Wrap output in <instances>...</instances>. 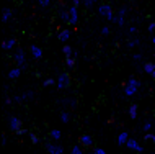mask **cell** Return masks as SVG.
Instances as JSON below:
<instances>
[{
	"label": "cell",
	"instance_id": "obj_1",
	"mask_svg": "<svg viewBox=\"0 0 155 154\" xmlns=\"http://www.w3.org/2000/svg\"><path fill=\"white\" fill-rule=\"evenodd\" d=\"M69 85H70V76L69 74H65V72L59 74V77H57V87H59L61 90H64Z\"/></svg>",
	"mask_w": 155,
	"mask_h": 154
},
{
	"label": "cell",
	"instance_id": "obj_2",
	"mask_svg": "<svg viewBox=\"0 0 155 154\" xmlns=\"http://www.w3.org/2000/svg\"><path fill=\"white\" fill-rule=\"evenodd\" d=\"M98 13L101 16H104L106 20H110V22H113V18H114V15H113V10H111L110 5H100Z\"/></svg>",
	"mask_w": 155,
	"mask_h": 154
},
{
	"label": "cell",
	"instance_id": "obj_3",
	"mask_svg": "<svg viewBox=\"0 0 155 154\" xmlns=\"http://www.w3.org/2000/svg\"><path fill=\"white\" fill-rule=\"evenodd\" d=\"M126 7H121L119 8V12L114 15V18H113V23H116V25H119V26H124V16H126Z\"/></svg>",
	"mask_w": 155,
	"mask_h": 154
},
{
	"label": "cell",
	"instance_id": "obj_4",
	"mask_svg": "<svg viewBox=\"0 0 155 154\" xmlns=\"http://www.w3.org/2000/svg\"><path fill=\"white\" fill-rule=\"evenodd\" d=\"M46 149L49 154H64V148L56 143H46Z\"/></svg>",
	"mask_w": 155,
	"mask_h": 154
},
{
	"label": "cell",
	"instance_id": "obj_5",
	"mask_svg": "<svg viewBox=\"0 0 155 154\" xmlns=\"http://www.w3.org/2000/svg\"><path fill=\"white\" fill-rule=\"evenodd\" d=\"M126 148L131 149V151H137V152H142V151H144V148H142L140 144H139V141L134 139V138H129V139H127V143H126Z\"/></svg>",
	"mask_w": 155,
	"mask_h": 154
},
{
	"label": "cell",
	"instance_id": "obj_6",
	"mask_svg": "<svg viewBox=\"0 0 155 154\" xmlns=\"http://www.w3.org/2000/svg\"><path fill=\"white\" fill-rule=\"evenodd\" d=\"M8 126L12 131H18L21 128V120L18 116H8Z\"/></svg>",
	"mask_w": 155,
	"mask_h": 154
},
{
	"label": "cell",
	"instance_id": "obj_7",
	"mask_svg": "<svg viewBox=\"0 0 155 154\" xmlns=\"http://www.w3.org/2000/svg\"><path fill=\"white\" fill-rule=\"evenodd\" d=\"M15 61H16V64H18V66L26 64V59H25V51H23L21 48L16 49V53H15Z\"/></svg>",
	"mask_w": 155,
	"mask_h": 154
},
{
	"label": "cell",
	"instance_id": "obj_8",
	"mask_svg": "<svg viewBox=\"0 0 155 154\" xmlns=\"http://www.w3.org/2000/svg\"><path fill=\"white\" fill-rule=\"evenodd\" d=\"M69 12H70V22H69V23L75 26V25L78 23V12H77V7L72 5V7L69 8Z\"/></svg>",
	"mask_w": 155,
	"mask_h": 154
},
{
	"label": "cell",
	"instance_id": "obj_9",
	"mask_svg": "<svg viewBox=\"0 0 155 154\" xmlns=\"http://www.w3.org/2000/svg\"><path fill=\"white\" fill-rule=\"evenodd\" d=\"M137 90H139V87H136V85H131V84H126V85H124V94H126V97H132V95H136Z\"/></svg>",
	"mask_w": 155,
	"mask_h": 154
},
{
	"label": "cell",
	"instance_id": "obj_10",
	"mask_svg": "<svg viewBox=\"0 0 155 154\" xmlns=\"http://www.w3.org/2000/svg\"><path fill=\"white\" fill-rule=\"evenodd\" d=\"M15 44H16V39H15V38L5 39V41L2 43V49H3V51H8V49H12V48L15 46Z\"/></svg>",
	"mask_w": 155,
	"mask_h": 154
},
{
	"label": "cell",
	"instance_id": "obj_11",
	"mask_svg": "<svg viewBox=\"0 0 155 154\" xmlns=\"http://www.w3.org/2000/svg\"><path fill=\"white\" fill-rule=\"evenodd\" d=\"M69 38H70V30H62V31H59V35H57V39L59 41H62V43H65V41H69Z\"/></svg>",
	"mask_w": 155,
	"mask_h": 154
},
{
	"label": "cell",
	"instance_id": "obj_12",
	"mask_svg": "<svg viewBox=\"0 0 155 154\" xmlns=\"http://www.w3.org/2000/svg\"><path fill=\"white\" fill-rule=\"evenodd\" d=\"M10 18H12V10L8 7H3L2 8V23H7Z\"/></svg>",
	"mask_w": 155,
	"mask_h": 154
},
{
	"label": "cell",
	"instance_id": "obj_13",
	"mask_svg": "<svg viewBox=\"0 0 155 154\" xmlns=\"http://www.w3.org/2000/svg\"><path fill=\"white\" fill-rule=\"evenodd\" d=\"M31 54H33L35 59H41V57H43V49H41L39 46H35V44H33L31 46Z\"/></svg>",
	"mask_w": 155,
	"mask_h": 154
},
{
	"label": "cell",
	"instance_id": "obj_14",
	"mask_svg": "<svg viewBox=\"0 0 155 154\" xmlns=\"http://www.w3.org/2000/svg\"><path fill=\"white\" fill-rule=\"evenodd\" d=\"M21 76V67H13L8 70V79H18Z\"/></svg>",
	"mask_w": 155,
	"mask_h": 154
},
{
	"label": "cell",
	"instance_id": "obj_15",
	"mask_svg": "<svg viewBox=\"0 0 155 154\" xmlns=\"http://www.w3.org/2000/svg\"><path fill=\"white\" fill-rule=\"evenodd\" d=\"M127 139H129V133H119L118 135V144L119 146H126V143H127Z\"/></svg>",
	"mask_w": 155,
	"mask_h": 154
},
{
	"label": "cell",
	"instance_id": "obj_16",
	"mask_svg": "<svg viewBox=\"0 0 155 154\" xmlns=\"http://www.w3.org/2000/svg\"><path fill=\"white\" fill-rule=\"evenodd\" d=\"M80 144L82 146H91V144H93V139H91V136H88V135H83V136H80Z\"/></svg>",
	"mask_w": 155,
	"mask_h": 154
},
{
	"label": "cell",
	"instance_id": "obj_17",
	"mask_svg": "<svg viewBox=\"0 0 155 154\" xmlns=\"http://www.w3.org/2000/svg\"><path fill=\"white\" fill-rule=\"evenodd\" d=\"M61 20H62V22H65V23H69L70 22V12L65 10V8H62V10H61Z\"/></svg>",
	"mask_w": 155,
	"mask_h": 154
},
{
	"label": "cell",
	"instance_id": "obj_18",
	"mask_svg": "<svg viewBox=\"0 0 155 154\" xmlns=\"http://www.w3.org/2000/svg\"><path fill=\"white\" fill-rule=\"evenodd\" d=\"M153 70H155V64H153V62H145V64H144V72L145 74H152Z\"/></svg>",
	"mask_w": 155,
	"mask_h": 154
},
{
	"label": "cell",
	"instance_id": "obj_19",
	"mask_svg": "<svg viewBox=\"0 0 155 154\" xmlns=\"http://www.w3.org/2000/svg\"><path fill=\"white\" fill-rule=\"evenodd\" d=\"M62 53H64V56H65V57H72V54H74V49H72V46H69V44H65V46L62 48Z\"/></svg>",
	"mask_w": 155,
	"mask_h": 154
},
{
	"label": "cell",
	"instance_id": "obj_20",
	"mask_svg": "<svg viewBox=\"0 0 155 154\" xmlns=\"http://www.w3.org/2000/svg\"><path fill=\"white\" fill-rule=\"evenodd\" d=\"M137 108H139V107H137L136 103H132V105L129 107V116H131L132 120H134V118H137Z\"/></svg>",
	"mask_w": 155,
	"mask_h": 154
},
{
	"label": "cell",
	"instance_id": "obj_21",
	"mask_svg": "<svg viewBox=\"0 0 155 154\" xmlns=\"http://www.w3.org/2000/svg\"><path fill=\"white\" fill-rule=\"evenodd\" d=\"M62 105H70V107H77V100L75 98H64V100H61Z\"/></svg>",
	"mask_w": 155,
	"mask_h": 154
},
{
	"label": "cell",
	"instance_id": "obj_22",
	"mask_svg": "<svg viewBox=\"0 0 155 154\" xmlns=\"http://www.w3.org/2000/svg\"><path fill=\"white\" fill-rule=\"evenodd\" d=\"M23 100H31V98H35V90H26L23 95H21Z\"/></svg>",
	"mask_w": 155,
	"mask_h": 154
},
{
	"label": "cell",
	"instance_id": "obj_23",
	"mask_svg": "<svg viewBox=\"0 0 155 154\" xmlns=\"http://www.w3.org/2000/svg\"><path fill=\"white\" fill-rule=\"evenodd\" d=\"M61 121L62 123H69L70 121V113L69 111H62L61 113Z\"/></svg>",
	"mask_w": 155,
	"mask_h": 154
},
{
	"label": "cell",
	"instance_id": "obj_24",
	"mask_svg": "<svg viewBox=\"0 0 155 154\" xmlns=\"http://www.w3.org/2000/svg\"><path fill=\"white\" fill-rule=\"evenodd\" d=\"M49 135H51V138H52L54 141H59V139H61V131H59V130H52Z\"/></svg>",
	"mask_w": 155,
	"mask_h": 154
},
{
	"label": "cell",
	"instance_id": "obj_25",
	"mask_svg": "<svg viewBox=\"0 0 155 154\" xmlns=\"http://www.w3.org/2000/svg\"><path fill=\"white\" fill-rule=\"evenodd\" d=\"M127 84H131V85H136V87H139V89H140V80H137L136 77H129Z\"/></svg>",
	"mask_w": 155,
	"mask_h": 154
},
{
	"label": "cell",
	"instance_id": "obj_26",
	"mask_svg": "<svg viewBox=\"0 0 155 154\" xmlns=\"http://www.w3.org/2000/svg\"><path fill=\"white\" fill-rule=\"evenodd\" d=\"M54 84H57V80H54V79H51V77H48L46 80H43L44 87H49V85H54Z\"/></svg>",
	"mask_w": 155,
	"mask_h": 154
},
{
	"label": "cell",
	"instance_id": "obj_27",
	"mask_svg": "<svg viewBox=\"0 0 155 154\" xmlns=\"http://www.w3.org/2000/svg\"><path fill=\"white\" fill-rule=\"evenodd\" d=\"M142 130H144L145 133H147V131H150V130H152V120H147V121H145V123H144V126H142Z\"/></svg>",
	"mask_w": 155,
	"mask_h": 154
},
{
	"label": "cell",
	"instance_id": "obj_28",
	"mask_svg": "<svg viewBox=\"0 0 155 154\" xmlns=\"http://www.w3.org/2000/svg\"><path fill=\"white\" fill-rule=\"evenodd\" d=\"M65 62H67V67L72 69L74 66H75V57H74V56H72V57H65Z\"/></svg>",
	"mask_w": 155,
	"mask_h": 154
},
{
	"label": "cell",
	"instance_id": "obj_29",
	"mask_svg": "<svg viewBox=\"0 0 155 154\" xmlns=\"http://www.w3.org/2000/svg\"><path fill=\"white\" fill-rule=\"evenodd\" d=\"M137 44H139V38H132V39H129L127 48H134V46H137Z\"/></svg>",
	"mask_w": 155,
	"mask_h": 154
},
{
	"label": "cell",
	"instance_id": "obj_30",
	"mask_svg": "<svg viewBox=\"0 0 155 154\" xmlns=\"http://www.w3.org/2000/svg\"><path fill=\"white\" fill-rule=\"evenodd\" d=\"M28 135H30V139H31L33 144H38V143H39V138H38L35 133H28Z\"/></svg>",
	"mask_w": 155,
	"mask_h": 154
},
{
	"label": "cell",
	"instance_id": "obj_31",
	"mask_svg": "<svg viewBox=\"0 0 155 154\" xmlns=\"http://www.w3.org/2000/svg\"><path fill=\"white\" fill-rule=\"evenodd\" d=\"M144 139H145V141H153V143H155V135H152V133H145V135H144Z\"/></svg>",
	"mask_w": 155,
	"mask_h": 154
},
{
	"label": "cell",
	"instance_id": "obj_32",
	"mask_svg": "<svg viewBox=\"0 0 155 154\" xmlns=\"http://www.w3.org/2000/svg\"><path fill=\"white\" fill-rule=\"evenodd\" d=\"M38 3H39V7L46 8V7H49V3H51V0H38Z\"/></svg>",
	"mask_w": 155,
	"mask_h": 154
},
{
	"label": "cell",
	"instance_id": "obj_33",
	"mask_svg": "<svg viewBox=\"0 0 155 154\" xmlns=\"http://www.w3.org/2000/svg\"><path fill=\"white\" fill-rule=\"evenodd\" d=\"M70 154H83V151H82L80 146H74V148H72V152H70Z\"/></svg>",
	"mask_w": 155,
	"mask_h": 154
},
{
	"label": "cell",
	"instance_id": "obj_34",
	"mask_svg": "<svg viewBox=\"0 0 155 154\" xmlns=\"http://www.w3.org/2000/svg\"><path fill=\"white\" fill-rule=\"evenodd\" d=\"M83 3H85L87 8H91V7L95 5V0H83Z\"/></svg>",
	"mask_w": 155,
	"mask_h": 154
},
{
	"label": "cell",
	"instance_id": "obj_35",
	"mask_svg": "<svg viewBox=\"0 0 155 154\" xmlns=\"http://www.w3.org/2000/svg\"><path fill=\"white\" fill-rule=\"evenodd\" d=\"M26 133H28V130H25V128H20L18 131H15V135H16V136H23V135H26Z\"/></svg>",
	"mask_w": 155,
	"mask_h": 154
},
{
	"label": "cell",
	"instance_id": "obj_36",
	"mask_svg": "<svg viewBox=\"0 0 155 154\" xmlns=\"http://www.w3.org/2000/svg\"><path fill=\"white\" fill-rule=\"evenodd\" d=\"M93 154H106V151H104L103 148H95L93 149Z\"/></svg>",
	"mask_w": 155,
	"mask_h": 154
},
{
	"label": "cell",
	"instance_id": "obj_37",
	"mask_svg": "<svg viewBox=\"0 0 155 154\" xmlns=\"http://www.w3.org/2000/svg\"><path fill=\"white\" fill-rule=\"evenodd\" d=\"M101 35H103V36H108V35H110V28H108V26H103V28H101Z\"/></svg>",
	"mask_w": 155,
	"mask_h": 154
},
{
	"label": "cell",
	"instance_id": "obj_38",
	"mask_svg": "<svg viewBox=\"0 0 155 154\" xmlns=\"http://www.w3.org/2000/svg\"><path fill=\"white\" fill-rule=\"evenodd\" d=\"M13 100H15L16 103H21V102H23V98H21V95H16V97H13Z\"/></svg>",
	"mask_w": 155,
	"mask_h": 154
},
{
	"label": "cell",
	"instance_id": "obj_39",
	"mask_svg": "<svg viewBox=\"0 0 155 154\" xmlns=\"http://www.w3.org/2000/svg\"><path fill=\"white\" fill-rule=\"evenodd\" d=\"M0 141H2V146H7V136H5V135H2Z\"/></svg>",
	"mask_w": 155,
	"mask_h": 154
},
{
	"label": "cell",
	"instance_id": "obj_40",
	"mask_svg": "<svg viewBox=\"0 0 155 154\" xmlns=\"http://www.w3.org/2000/svg\"><path fill=\"white\" fill-rule=\"evenodd\" d=\"M12 102H13V100H12V98H10V97H8V95H5V105L8 107V105H10V103H12Z\"/></svg>",
	"mask_w": 155,
	"mask_h": 154
},
{
	"label": "cell",
	"instance_id": "obj_41",
	"mask_svg": "<svg viewBox=\"0 0 155 154\" xmlns=\"http://www.w3.org/2000/svg\"><path fill=\"white\" fill-rule=\"evenodd\" d=\"M147 30H149L150 33H152V31H155V23H153V22H152V23L149 25V28H147Z\"/></svg>",
	"mask_w": 155,
	"mask_h": 154
},
{
	"label": "cell",
	"instance_id": "obj_42",
	"mask_svg": "<svg viewBox=\"0 0 155 154\" xmlns=\"http://www.w3.org/2000/svg\"><path fill=\"white\" fill-rule=\"evenodd\" d=\"M83 2V0H72V5H75V7H78L80 3Z\"/></svg>",
	"mask_w": 155,
	"mask_h": 154
},
{
	"label": "cell",
	"instance_id": "obj_43",
	"mask_svg": "<svg viewBox=\"0 0 155 154\" xmlns=\"http://www.w3.org/2000/svg\"><path fill=\"white\" fill-rule=\"evenodd\" d=\"M132 57H134V61H140L142 59V54H134Z\"/></svg>",
	"mask_w": 155,
	"mask_h": 154
},
{
	"label": "cell",
	"instance_id": "obj_44",
	"mask_svg": "<svg viewBox=\"0 0 155 154\" xmlns=\"http://www.w3.org/2000/svg\"><path fill=\"white\" fill-rule=\"evenodd\" d=\"M136 31H137V28H136V26H131V28H129V33H131V35H134Z\"/></svg>",
	"mask_w": 155,
	"mask_h": 154
},
{
	"label": "cell",
	"instance_id": "obj_45",
	"mask_svg": "<svg viewBox=\"0 0 155 154\" xmlns=\"http://www.w3.org/2000/svg\"><path fill=\"white\" fill-rule=\"evenodd\" d=\"M152 43H153V44H155V35H153V36H152Z\"/></svg>",
	"mask_w": 155,
	"mask_h": 154
},
{
	"label": "cell",
	"instance_id": "obj_46",
	"mask_svg": "<svg viewBox=\"0 0 155 154\" xmlns=\"http://www.w3.org/2000/svg\"><path fill=\"white\" fill-rule=\"evenodd\" d=\"M150 76H152V77L155 79V70H153V72H152V74H150Z\"/></svg>",
	"mask_w": 155,
	"mask_h": 154
},
{
	"label": "cell",
	"instance_id": "obj_47",
	"mask_svg": "<svg viewBox=\"0 0 155 154\" xmlns=\"http://www.w3.org/2000/svg\"><path fill=\"white\" fill-rule=\"evenodd\" d=\"M95 2H98V0H95Z\"/></svg>",
	"mask_w": 155,
	"mask_h": 154
},
{
	"label": "cell",
	"instance_id": "obj_48",
	"mask_svg": "<svg viewBox=\"0 0 155 154\" xmlns=\"http://www.w3.org/2000/svg\"><path fill=\"white\" fill-rule=\"evenodd\" d=\"M153 154H155V152H153Z\"/></svg>",
	"mask_w": 155,
	"mask_h": 154
}]
</instances>
